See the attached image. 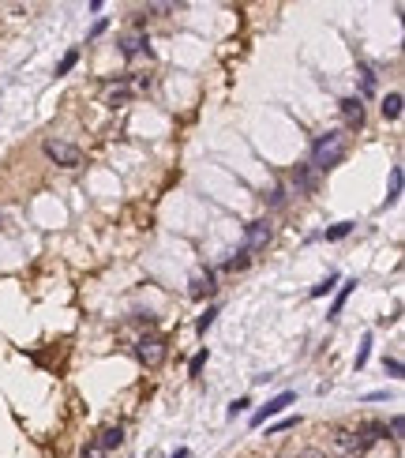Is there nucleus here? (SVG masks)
I'll list each match as a JSON object with an SVG mask.
<instances>
[{
  "label": "nucleus",
  "mask_w": 405,
  "mask_h": 458,
  "mask_svg": "<svg viewBox=\"0 0 405 458\" xmlns=\"http://www.w3.org/2000/svg\"><path fill=\"white\" fill-rule=\"evenodd\" d=\"M383 436H386V428L375 425V421H372V425H361L356 432H353V428H338V432H334V447H338V455H342V458H361L368 447H372L375 439H383Z\"/></svg>",
  "instance_id": "1"
},
{
  "label": "nucleus",
  "mask_w": 405,
  "mask_h": 458,
  "mask_svg": "<svg viewBox=\"0 0 405 458\" xmlns=\"http://www.w3.org/2000/svg\"><path fill=\"white\" fill-rule=\"evenodd\" d=\"M345 158V135L342 132H327L311 143V166L316 169H334Z\"/></svg>",
  "instance_id": "2"
},
{
  "label": "nucleus",
  "mask_w": 405,
  "mask_h": 458,
  "mask_svg": "<svg viewBox=\"0 0 405 458\" xmlns=\"http://www.w3.org/2000/svg\"><path fill=\"white\" fill-rule=\"evenodd\" d=\"M42 151H45V158H53L57 166H68V169L83 162V151H79V146L76 143H64V139H45Z\"/></svg>",
  "instance_id": "3"
},
{
  "label": "nucleus",
  "mask_w": 405,
  "mask_h": 458,
  "mask_svg": "<svg viewBox=\"0 0 405 458\" xmlns=\"http://www.w3.org/2000/svg\"><path fill=\"white\" fill-rule=\"evenodd\" d=\"M135 357L146 364V368H158L165 361V338L162 334H143L139 342H135Z\"/></svg>",
  "instance_id": "4"
},
{
  "label": "nucleus",
  "mask_w": 405,
  "mask_h": 458,
  "mask_svg": "<svg viewBox=\"0 0 405 458\" xmlns=\"http://www.w3.org/2000/svg\"><path fill=\"white\" fill-rule=\"evenodd\" d=\"M270 237H274V226L266 222V218L252 222V226H248V244H244V252H263L266 244H270Z\"/></svg>",
  "instance_id": "5"
},
{
  "label": "nucleus",
  "mask_w": 405,
  "mask_h": 458,
  "mask_svg": "<svg viewBox=\"0 0 405 458\" xmlns=\"http://www.w3.org/2000/svg\"><path fill=\"white\" fill-rule=\"evenodd\" d=\"M293 402H297V395H293V391H282V395H278V398H270L263 409H255V414H252V425H255V428L266 425V417H278L285 406H293Z\"/></svg>",
  "instance_id": "6"
},
{
  "label": "nucleus",
  "mask_w": 405,
  "mask_h": 458,
  "mask_svg": "<svg viewBox=\"0 0 405 458\" xmlns=\"http://www.w3.org/2000/svg\"><path fill=\"white\" fill-rule=\"evenodd\" d=\"M342 121H345V128H361L364 124V102L361 98H345L342 102Z\"/></svg>",
  "instance_id": "7"
},
{
  "label": "nucleus",
  "mask_w": 405,
  "mask_h": 458,
  "mask_svg": "<svg viewBox=\"0 0 405 458\" xmlns=\"http://www.w3.org/2000/svg\"><path fill=\"white\" fill-rule=\"evenodd\" d=\"M191 297H196V300H203V297H210V293H214V274H210V271H196V274H191Z\"/></svg>",
  "instance_id": "8"
},
{
  "label": "nucleus",
  "mask_w": 405,
  "mask_h": 458,
  "mask_svg": "<svg viewBox=\"0 0 405 458\" xmlns=\"http://www.w3.org/2000/svg\"><path fill=\"white\" fill-rule=\"evenodd\" d=\"M94 443H98L105 455H109V451H117V447L124 443V428H121V425H117V428H105V432H101V436L94 439Z\"/></svg>",
  "instance_id": "9"
},
{
  "label": "nucleus",
  "mask_w": 405,
  "mask_h": 458,
  "mask_svg": "<svg viewBox=\"0 0 405 458\" xmlns=\"http://www.w3.org/2000/svg\"><path fill=\"white\" fill-rule=\"evenodd\" d=\"M121 53H124V57H139V53H146V38H143V34H124V38H121Z\"/></svg>",
  "instance_id": "10"
},
{
  "label": "nucleus",
  "mask_w": 405,
  "mask_h": 458,
  "mask_svg": "<svg viewBox=\"0 0 405 458\" xmlns=\"http://www.w3.org/2000/svg\"><path fill=\"white\" fill-rule=\"evenodd\" d=\"M383 117H386V121H398V117H402V94H398V90L383 98Z\"/></svg>",
  "instance_id": "11"
},
{
  "label": "nucleus",
  "mask_w": 405,
  "mask_h": 458,
  "mask_svg": "<svg viewBox=\"0 0 405 458\" xmlns=\"http://www.w3.org/2000/svg\"><path fill=\"white\" fill-rule=\"evenodd\" d=\"M353 286H356V282H345V286H342V293L334 297V308H330V319L342 312V305H345V297H349V293H353Z\"/></svg>",
  "instance_id": "12"
},
{
  "label": "nucleus",
  "mask_w": 405,
  "mask_h": 458,
  "mask_svg": "<svg viewBox=\"0 0 405 458\" xmlns=\"http://www.w3.org/2000/svg\"><path fill=\"white\" fill-rule=\"evenodd\" d=\"M349 233H353V222H338L334 229H327V241H342Z\"/></svg>",
  "instance_id": "13"
},
{
  "label": "nucleus",
  "mask_w": 405,
  "mask_h": 458,
  "mask_svg": "<svg viewBox=\"0 0 405 458\" xmlns=\"http://www.w3.org/2000/svg\"><path fill=\"white\" fill-rule=\"evenodd\" d=\"M334 286H338V274H327V278L319 282V286H311V297H323V293H330Z\"/></svg>",
  "instance_id": "14"
},
{
  "label": "nucleus",
  "mask_w": 405,
  "mask_h": 458,
  "mask_svg": "<svg viewBox=\"0 0 405 458\" xmlns=\"http://www.w3.org/2000/svg\"><path fill=\"white\" fill-rule=\"evenodd\" d=\"M398 196H402V169L394 166V173H390V196H386V203H394Z\"/></svg>",
  "instance_id": "15"
},
{
  "label": "nucleus",
  "mask_w": 405,
  "mask_h": 458,
  "mask_svg": "<svg viewBox=\"0 0 405 458\" xmlns=\"http://www.w3.org/2000/svg\"><path fill=\"white\" fill-rule=\"evenodd\" d=\"M76 60H79V53H76V49H71V53H68V57H64V60L57 64V76H68V71H71V68H76Z\"/></svg>",
  "instance_id": "16"
},
{
  "label": "nucleus",
  "mask_w": 405,
  "mask_h": 458,
  "mask_svg": "<svg viewBox=\"0 0 405 458\" xmlns=\"http://www.w3.org/2000/svg\"><path fill=\"white\" fill-rule=\"evenodd\" d=\"M128 98H132L128 90H109V98H105V102L113 105V109H121V105H128Z\"/></svg>",
  "instance_id": "17"
},
{
  "label": "nucleus",
  "mask_w": 405,
  "mask_h": 458,
  "mask_svg": "<svg viewBox=\"0 0 405 458\" xmlns=\"http://www.w3.org/2000/svg\"><path fill=\"white\" fill-rule=\"evenodd\" d=\"M248 267V252H236L233 260H225V271H244Z\"/></svg>",
  "instance_id": "18"
},
{
  "label": "nucleus",
  "mask_w": 405,
  "mask_h": 458,
  "mask_svg": "<svg viewBox=\"0 0 405 458\" xmlns=\"http://www.w3.org/2000/svg\"><path fill=\"white\" fill-rule=\"evenodd\" d=\"M203 364H207V350L191 357V375H199V372H203Z\"/></svg>",
  "instance_id": "19"
},
{
  "label": "nucleus",
  "mask_w": 405,
  "mask_h": 458,
  "mask_svg": "<svg viewBox=\"0 0 405 458\" xmlns=\"http://www.w3.org/2000/svg\"><path fill=\"white\" fill-rule=\"evenodd\" d=\"M79 458H105V451H101L98 443H90V447H83V455Z\"/></svg>",
  "instance_id": "20"
},
{
  "label": "nucleus",
  "mask_w": 405,
  "mask_h": 458,
  "mask_svg": "<svg viewBox=\"0 0 405 458\" xmlns=\"http://www.w3.org/2000/svg\"><path fill=\"white\" fill-rule=\"evenodd\" d=\"M248 406H252V402H248V398H236V402H233V406H229V417H236V414H244V409H248Z\"/></svg>",
  "instance_id": "21"
},
{
  "label": "nucleus",
  "mask_w": 405,
  "mask_h": 458,
  "mask_svg": "<svg viewBox=\"0 0 405 458\" xmlns=\"http://www.w3.org/2000/svg\"><path fill=\"white\" fill-rule=\"evenodd\" d=\"M214 316H218V308H207V316H203V319H199V331H207V327H210V323H214Z\"/></svg>",
  "instance_id": "22"
},
{
  "label": "nucleus",
  "mask_w": 405,
  "mask_h": 458,
  "mask_svg": "<svg viewBox=\"0 0 405 458\" xmlns=\"http://www.w3.org/2000/svg\"><path fill=\"white\" fill-rule=\"evenodd\" d=\"M297 458H327V455H323V451H319V447H304V451H300Z\"/></svg>",
  "instance_id": "23"
},
{
  "label": "nucleus",
  "mask_w": 405,
  "mask_h": 458,
  "mask_svg": "<svg viewBox=\"0 0 405 458\" xmlns=\"http://www.w3.org/2000/svg\"><path fill=\"white\" fill-rule=\"evenodd\" d=\"M386 372H390V375H402L405 368H402V361H386Z\"/></svg>",
  "instance_id": "24"
},
{
  "label": "nucleus",
  "mask_w": 405,
  "mask_h": 458,
  "mask_svg": "<svg viewBox=\"0 0 405 458\" xmlns=\"http://www.w3.org/2000/svg\"><path fill=\"white\" fill-rule=\"evenodd\" d=\"M173 458H191V451H188V447H180V451L173 455Z\"/></svg>",
  "instance_id": "25"
}]
</instances>
